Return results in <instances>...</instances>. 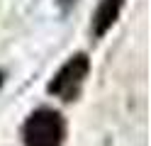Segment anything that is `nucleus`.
Masks as SVG:
<instances>
[{"label":"nucleus","instance_id":"nucleus-2","mask_svg":"<svg viewBox=\"0 0 151 146\" xmlns=\"http://www.w3.org/2000/svg\"><path fill=\"white\" fill-rule=\"evenodd\" d=\"M88 73H90V58H88V54L78 51L56 71V76L46 85V90L63 102H73L81 95V88L86 83Z\"/></svg>","mask_w":151,"mask_h":146},{"label":"nucleus","instance_id":"nucleus-3","mask_svg":"<svg viewBox=\"0 0 151 146\" xmlns=\"http://www.w3.org/2000/svg\"><path fill=\"white\" fill-rule=\"evenodd\" d=\"M122 7H124V0H100L95 12H93V19H90V32H93V39H102L112 24L119 19L122 15Z\"/></svg>","mask_w":151,"mask_h":146},{"label":"nucleus","instance_id":"nucleus-1","mask_svg":"<svg viewBox=\"0 0 151 146\" xmlns=\"http://www.w3.org/2000/svg\"><path fill=\"white\" fill-rule=\"evenodd\" d=\"M24 146H61L66 139V119L54 107L34 110L22 127Z\"/></svg>","mask_w":151,"mask_h":146}]
</instances>
